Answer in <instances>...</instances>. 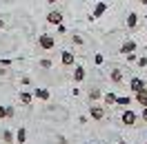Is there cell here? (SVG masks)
<instances>
[{"label":"cell","instance_id":"1","mask_svg":"<svg viewBox=\"0 0 147 144\" xmlns=\"http://www.w3.org/2000/svg\"><path fill=\"white\" fill-rule=\"evenodd\" d=\"M38 47H40L42 51H51L56 47V38L49 36V33H40V36H38Z\"/></svg>","mask_w":147,"mask_h":144},{"label":"cell","instance_id":"2","mask_svg":"<svg viewBox=\"0 0 147 144\" xmlns=\"http://www.w3.org/2000/svg\"><path fill=\"white\" fill-rule=\"evenodd\" d=\"M105 11H107V2H96V7H94V11H92V16H89V20H98V18H102L105 16Z\"/></svg>","mask_w":147,"mask_h":144},{"label":"cell","instance_id":"3","mask_svg":"<svg viewBox=\"0 0 147 144\" xmlns=\"http://www.w3.org/2000/svg\"><path fill=\"white\" fill-rule=\"evenodd\" d=\"M136 120H138V115L131 111V109H125V111H123V124L125 126H134Z\"/></svg>","mask_w":147,"mask_h":144},{"label":"cell","instance_id":"4","mask_svg":"<svg viewBox=\"0 0 147 144\" xmlns=\"http://www.w3.org/2000/svg\"><path fill=\"white\" fill-rule=\"evenodd\" d=\"M143 89H147V87H145V80H143V78H138V75H134V78L129 80V91H134V93H136V91H143Z\"/></svg>","mask_w":147,"mask_h":144},{"label":"cell","instance_id":"5","mask_svg":"<svg viewBox=\"0 0 147 144\" xmlns=\"http://www.w3.org/2000/svg\"><path fill=\"white\" fill-rule=\"evenodd\" d=\"M89 115H92V120L100 122L102 117H105V109H102V107H98V104H92V107H89Z\"/></svg>","mask_w":147,"mask_h":144},{"label":"cell","instance_id":"6","mask_svg":"<svg viewBox=\"0 0 147 144\" xmlns=\"http://www.w3.org/2000/svg\"><path fill=\"white\" fill-rule=\"evenodd\" d=\"M47 22H49V25H60V22H63V13H60V11L58 9H51L49 11V13H47Z\"/></svg>","mask_w":147,"mask_h":144},{"label":"cell","instance_id":"7","mask_svg":"<svg viewBox=\"0 0 147 144\" xmlns=\"http://www.w3.org/2000/svg\"><path fill=\"white\" fill-rule=\"evenodd\" d=\"M74 60H76V58H74L71 51H63V53H60V62H63V67H74Z\"/></svg>","mask_w":147,"mask_h":144},{"label":"cell","instance_id":"8","mask_svg":"<svg viewBox=\"0 0 147 144\" xmlns=\"http://www.w3.org/2000/svg\"><path fill=\"white\" fill-rule=\"evenodd\" d=\"M34 98L40 100V102H47L51 98V93H49V89H34Z\"/></svg>","mask_w":147,"mask_h":144},{"label":"cell","instance_id":"9","mask_svg":"<svg viewBox=\"0 0 147 144\" xmlns=\"http://www.w3.org/2000/svg\"><path fill=\"white\" fill-rule=\"evenodd\" d=\"M123 78H125V75H123V71H120V69H111V71H109V80L114 82V84H120V82H123Z\"/></svg>","mask_w":147,"mask_h":144},{"label":"cell","instance_id":"10","mask_svg":"<svg viewBox=\"0 0 147 144\" xmlns=\"http://www.w3.org/2000/svg\"><path fill=\"white\" fill-rule=\"evenodd\" d=\"M136 49H138V45H136V42H134V40H127L125 45L120 47V53L125 55V53H131V51H136Z\"/></svg>","mask_w":147,"mask_h":144},{"label":"cell","instance_id":"11","mask_svg":"<svg viewBox=\"0 0 147 144\" xmlns=\"http://www.w3.org/2000/svg\"><path fill=\"white\" fill-rule=\"evenodd\" d=\"M34 100H36V98H34V93H29V91H20V102H22L25 107H29Z\"/></svg>","mask_w":147,"mask_h":144},{"label":"cell","instance_id":"12","mask_svg":"<svg viewBox=\"0 0 147 144\" xmlns=\"http://www.w3.org/2000/svg\"><path fill=\"white\" fill-rule=\"evenodd\" d=\"M134 95H136V102L140 104V107H147V89H143V91H136Z\"/></svg>","mask_w":147,"mask_h":144},{"label":"cell","instance_id":"13","mask_svg":"<svg viewBox=\"0 0 147 144\" xmlns=\"http://www.w3.org/2000/svg\"><path fill=\"white\" fill-rule=\"evenodd\" d=\"M136 25H138V13H127V29H136Z\"/></svg>","mask_w":147,"mask_h":144},{"label":"cell","instance_id":"14","mask_svg":"<svg viewBox=\"0 0 147 144\" xmlns=\"http://www.w3.org/2000/svg\"><path fill=\"white\" fill-rule=\"evenodd\" d=\"M83 80H85V69L78 64V67L74 69V82H83Z\"/></svg>","mask_w":147,"mask_h":144},{"label":"cell","instance_id":"15","mask_svg":"<svg viewBox=\"0 0 147 144\" xmlns=\"http://www.w3.org/2000/svg\"><path fill=\"white\" fill-rule=\"evenodd\" d=\"M25 140H27V131H25V126H20L18 131H16V142L25 144Z\"/></svg>","mask_w":147,"mask_h":144},{"label":"cell","instance_id":"16","mask_svg":"<svg viewBox=\"0 0 147 144\" xmlns=\"http://www.w3.org/2000/svg\"><path fill=\"white\" fill-rule=\"evenodd\" d=\"M2 142L5 144H13L16 142V135L11 133V131H2Z\"/></svg>","mask_w":147,"mask_h":144},{"label":"cell","instance_id":"17","mask_svg":"<svg viewBox=\"0 0 147 144\" xmlns=\"http://www.w3.org/2000/svg\"><path fill=\"white\" fill-rule=\"evenodd\" d=\"M102 100H105V104H107V107H109V104H116V93L107 91V93L102 95Z\"/></svg>","mask_w":147,"mask_h":144},{"label":"cell","instance_id":"18","mask_svg":"<svg viewBox=\"0 0 147 144\" xmlns=\"http://www.w3.org/2000/svg\"><path fill=\"white\" fill-rule=\"evenodd\" d=\"M38 67H40V69H51V60H49V58H42V60H38Z\"/></svg>","mask_w":147,"mask_h":144},{"label":"cell","instance_id":"19","mask_svg":"<svg viewBox=\"0 0 147 144\" xmlns=\"http://www.w3.org/2000/svg\"><path fill=\"white\" fill-rule=\"evenodd\" d=\"M96 100H100V91L92 89V91H89V102H96Z\"/></svg>","mask_w":147,"mask_h":144},{"label":"cell","instance_id":"20","mask_svg":"<svg viewBox=\"0 0 147 144\" xmlns=\"http://www.w3.org/2000/svg\"><path fill=\"white\" fill-rule=\"evenodd\" d=\"M116 104H118V107H129V104H131V98H116Z\"/></svg>","mask_w":147,"mask_h":144},{"label":"cell","instance_id":"21","mask_svg":"<svg viewBox=\"0 0 147 144\" xmlns=\"http://www.w3.org/2000/svg\"><path fill=\"white\" fill-rule=\"evenodd\" d=\"M136 64L140 67V69H145V67H147V55H140V58L136 60Z\"/></svg>","mask_w":147,"mask_h":144},{"label":"cell","instance_id":"22","mask_svg":"<svg viewBox=\"0 0 147 144\" xmlns=\"http://www.w3.org/2000/svg\"><path fill=\"white\" fill-rule=\"evenodd\" d=\"M125 55H127V62H136L138 60V55L134 53V51H131V53H125Z\"/></svg>","mask_w":147,"mask_h":144},{"label":"cell","instance_id":"23","mask_svg":"<svg viewBox=\"0 0 147 144\" xmlns=\"http://www.w3.org/2000/svg\"><path fill=\"white\" fill-rule=\"evenodd\" d=\"M56 31H58V33H67V27L60 22V25H56Z\"/></svg>","mask_w":147,"mask_h":144},{"label":"cell","instance_id":"24","mask_svg":"<svg viewBox=\"0 0 147 144\" xmlns=\"http://www.w3.org/2000/svg\"><path fill=\"white\" fill-rule=\"evenodd\" d=\"M102 60H105V58H102L100 53H96V55H94V62H96V64H102Z\"/></svg>","mask_w":147,"mask_h":144},{"label":"cell","instance_id":"25","mask_svg":"<svg viewBox=\"0 0 147 144\" xmlns=\"http://www.w3.org/2000/svg\"><path fill=\"white\" fill-rule=\"evenodd\" d=\"M16 115V109L13 107H7V117H13Z\"/></svg>","mask_w":147,"mask_h":144},{"label":"cell","instance_id":"26","mask_svg":"<svg viewBox=\"0 0 147 144\" xmlns=\"http://www.w3.org/2000/svg\"><path fill=\"white\" fill-rule=\"evenodd\" d=\"M7 117V107H0V120H5Z\"/></svg>","mask_w":147,"mask_h":144},{"label":"cell","instance_id":"27","mask_svg":"<svg viewBox=\"0 0 147 144\" xmlns=\"http://www.w3.org/2000/svg\"><path fill=\"white\" fill-rule=\"evenodd\" d=\"M83 42H85V40L80 36H74V45H83Z\"/></svg>","mask_w":147,"mask_h":144},{"label":"cell","instance_id":"28","mask_svg":"<svg viewBox=\"0 0 147 144\" xmlns=\"http://www.w3.org/2000/svg\"><path fill=\"white\" fill-rule=\"evenodd\" d=\"M140 117H143V122H147V107H143V113H140Z\"/></svg>","mask_w":147,"mask_h":144},{"label":"cell","instance_id":"29","mask_svg":"<svg viewBox=\"0 0 147 144\" xmlns=\"http://www.w3.org/2000/svg\"><path fill=\"white\" fill-rule=\"evenodd\" d=\"M56 2H58V0H47V5H56Z\"/></svg>","mask_w":147,"mask_h":144},{"label":"cell","instance_id":"30","mask_svg":"<svg viewBox=\"0 0 147 144\" xmlns=\"http://www.w3.org/2000/svg\"><path fill=\"white\" fill-rule=\"evenodd\" d=\"M138 2H143V5H145V2H147V0H138Z\"/></svg>","mask_w":147,"mask_h":144},{"label":"cell","instance_id":"31","mask_svg":"<svg viewBox=\"0 0 147 144\" xmlns=\"http://www.w3.org/2000/svg\"><path fill=\"white\" fill-rule=\"evenodd\" d=\"M145 36H147V29H145Z\"/></svg>","mask_w":147,"mask_h":144},{"label":"cell","instance_id":"32","mask_svg":"<svg viewBox=\"0 0 147 144\" xmlns=\"http://www.w3.org/2000/svg\"><path fill=\"white\" fill-rule=\"evenodd\" d=\"M105 144H111V142H105Z\"/></svg>","mask_w":147,"mask_h":144},{"label":"cell","instance_id":"33","mask_svg":"<svg viewBox=\"0 0 147 144\" xmlns=\"http://www.w3.org/2000/svg\"><path fill=\"white\" fill-rule=\"evenodd\" d=\"M145 71H147V67H145Z\"/></svg>","mask_w":147,"mask_h":144},{"label":"cell","instance_id":"34","mask_svg":"<svg viewBox=\"0 0 147 144\" xmlns=\"http://www.w3.org/2000/svg\"><path fill=\"white\" fill-rule=\"evenodd\" d=\"M0 7H2V5H0Z\"/></svg>","mask_w":147,"mask_h":144},{"label":"cell","instance_id":"35","mask_svg":"<svg viewBox=\"0 0 147 144\" xmlns=\"http://www.w3.org/2000/svg\"><path fill=\"white\" fill-rule=\"evenodd\" d=\"M145 5H147V2H145Z\"/></svg>","mask_w":147,"mask_h":144},{"label":"cell","instance_id":"36","mask_svg":"<svg viewBox=\"0 0 147 144\" xmlns=\"http://www.w3.org/2000/svg\"><path fill=\"white\" fill-rule=\"evenodd\" d=\"M87 144H89V142H87Z\"/></svg>","mask_w":147,"mask_h":144}]
</instances>
